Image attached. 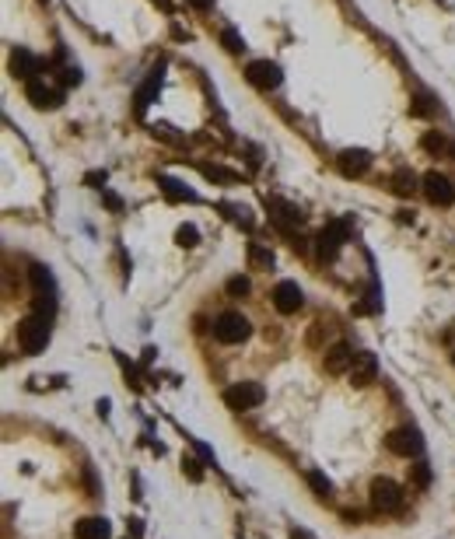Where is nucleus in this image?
<instances>
[{"instance_id": "obj_26", "label": "nucleus", "mask_w": 455, "mask_h": 539, "mask_svg": "<svg viewBox=\"0 0 455 539\" xmlns=\"http://www.w3.org/2000/svg\"><path fill=\"white\" fill-rule=\"evenodd\" d=\"M424 147H427V151H445L449 144H445L442 133H427V137H424Z\"/></svg>"}, {"instance_id": "obj_12", "label": "nucleus", "mask_w": 455, "mask_h": 539, "mask_svg": "<svg viewBox=\"0 0 455 539\" xmlns=\"http://www.w3.org/2000/svg\"><path fill=\"white\" fill-rule=\"evenodd\" d=\"M351 382L354 385H368V382H375V375H378V361L375 354H354V364H351Z\"/></svg>"}, {"instance_id": "obj_25", "label": "nucleus", "mask_w": 455, "mask_h": 539, "mask_svg": "<svg viewBox=\"0 0 455 539\" xmlns=\"http://www.w3.org/2000/svg\"><path fill=\"white\" fill-rule=\"evenodd\" d=\"M413 483H417V487H427V483H431V469H427V462H417V466H413Z\"/></svg>"}, {"instance_id": "obj_28", "label": "nucleus", "mask_w": 455, "mask_h": 539, "mask_svg": "<svg viewBox=\"0 0 455 539\" xmlns=\"http://www.w3.org/2000/svg\"><path fill=\"white\" fill-rule=\"evenodd\" d=\"M105 203H109L112 210H119V207H123V203H119V196H112V193H105Z\"/></svg>"}, {"instance_id": "obj_15", "label": "nucleus", "mask_w": 455, "mask_h": 539, "mask_svg": "<svg viewBox=\"0 0 455 539\" xmlns=\"http://www.w3.org/2000/svg\"><path fill=\"white\" fill-rule=\"evenodd\" d=\"M11 71H14V78L32 81L35 71H39V63H35V56H32L28 49H14V56H11Z\"/></svg>"}, {"instance_id": "obj_5", "label": "nucleus", "mask_w": 455, "mask_h": 539, "mask_svg": "<svg viewBox=\"0 0 455 539\" xmlns=\"http://www.w3.org/2000/svg\"><path fill=\"white\" fill-rule=\"evenodd\" d=\"M273 308L280 312V315H294L301 305H305V291L294 284V280H280L277 287H273Z\"/></svg>"}, {"instance_id": "obj_20", "label": "nucleus", "mask_w": 455, "mask_h": 539, "mask_svg": "<svg viewBox=\"0 0 455 539\" xmlns=\"http://www.w3.org/2000/svg\"><path fill=\"white\" fill-rule=\"evenodd\" d=\"M249 263H253L256 270H270V267H273V253L253 242V246H249Z\"/></svg>"}, {"instance_id": "obj_19", "label": "nucleus", "mask_w": 455, "mask_h": 539, "mask_svg": "<svg viewBox=\"0 0 455 539\" xmlns=\"http://www.w3.org/2000/svg\"><path fill=\"white\" fill-rule=\"evenodd\" d=\"M158 182H162V189H165V196H169V200H196V193H193V189H186L182 182L165 179V176H162Z\"/></svg>"}, {"instance_id": "obj_29", "label": "nucleus", "mask_w": 455, "mask_h": 539, "mask_svg": "<svg viewBox=\"0 0 455 539\" xmlns=\"http://www.w3.org/2000/svg\"><path fill=\"white\" fill-rule=\"evenodd\" d=\"M449 151H452V158H455V140H452V144H449Z\"/></svg>"}, {"instance_id": "obj_10", "label": "nucleus", "mask_w": 455, "mask_h": 539, "mask_svg": "<svg viewBox=\"0 0 455 539\" xmlns=\"http://www.w3.org/2000/svg\"><path fill=\"white\" fill-rule=\"evenodd\" d=\"M385 449L392 452V455L410 459V455H417V452H420V435H417V431H410V428H399V431H392V435L385 438Z\"/></svg>"}, {"instance_id": "obj_21", "label": "nucleus", "mask_w": 455, "mask_h": 539, "mask_svg": "<svg viewBox=\"0 0 455 539\" xmlns=\"http://www.w3.org/2000/svg\"><path fill=\"white\" fill-rule=\"evenodd\" d=\"M221 42H224L228 53H242V49H245V42H242V35H238L235 28H224V32H221Z\"/></svg>"}, {"instance_id": "obj_9", "label": "nucleus", "mask_w": 455, "mask_h": 539, "mask_svg": "<svg viewBox=\"0 0 455 539\" xmlns=\"http://www.w3.org/2000/svg\"><path fill=\"white\" fill-rule=\"evenodd\" d=\"M25 95H28V102H32L35 109H56V105L63 102V91L49 88V85H46V81H39V78H32V81H28Z\"/></svg>"}, {"instance_id": "obj_14", "label": "nucleus", "mask_w": 455, "mask_h": 539, "mask_svg": "<svg viewBox=\"0 0 455 539\" xmlns=\"http://www.w3.org/2000/svg\"><path fill=\"white\" fill-rule=\"evenodd\" d=\"M74 536H78V539H109V522H105V519H98V515L81 519V522L74 526Z\"/></svg>"}, {"instance_id": "obj_2", "label": "nucleus", "mask_w": 455, "mask_h": 539, "mask_svg": "<svg viewBox=\"0 0 455 539\" xmlns=\"http://www.w3.org/2000/svg\"><path fill=\"white\" fill-rule=\"evenodd\" d=\"M249 333H253V326H249V319L242 312H221L214 319V340L217 344H228V347L231 344H245Z\"/></svg>"}, {"instance_id": "obj_1", "label": "nucleus", "mask_w": 455, "mask_h": 539, "mask_svg": "<svg viewBox=\"0 0 455 539\" xmlns=\"http://www.w3.org/2000/svg\"><path fill=\"white\" fill-rule=\"evenodd\" d=\"M46 344H49V319L46 315H25L18 322V347H21V354H28V358L42 354Z\"/></svg>"}, {"instance_id": "obj_23", "label": "nucleus", "mask_w": 455, "mask_h": 539, "mask_svg": "<svg viewBox=\"0 0 455 539\" xmlns=\"http://www.w3.org/2000/svg\"><path fill=\"white\" fill-rule=\"evenodd\" d=\"M308 483L315 487V494H319V497H329V490H333V483H329V480H326L319 469H312V473H308Z\"/></svg>"}, {"instance_id": "obj_7", "label": "nucleus", "mask_w": 455, "mask_h": 539, "mask_svg": "<svg viewBox=\"0 0 455 539\" xmlns=\"http://www.w3.org/2000/svg\"><path fill=\"white\" fill-rule=\"evenodd\" d=\"M344 242H347V221L326 224L322 235H319V256H322V260H336L340 249H344Z\"/></svg>"}, {"instance_id": "obj_17", "label": "nucleus", "mask_w": 455, "mask_h": 539, "mask_svg": "<svg viewBox=\"0 0 455 539\" xmlns=\"http://www.w3.org/2000/svg\"><path fill=\"white\" fill-rule=\"evenodd\" d=\"M392 193H399V196H413V193H417V176H413L410 169H399V172L392 176Z\"/></svg>"}, {"instance_id": "obj_6", "label": "nucleus", "mask_w": 455, "mask_h": 539, "mask_svg": "<svg viewBox=\"0 0 455 539\" xmlns=\"http://www.w3.org/2000/svg\"><path fill=\"white\" fill-rule=\"evenodd\" d=\"M245 78H249L253 88H260V91H270V88H277V85L284 81L280 67L270 63V60H253V63L245 67Z\"/></svg>"}, {"instance_id": "obj_3", "label": "nucleus", "mask_w": 455, "mask_h": 539, "mask_svg": "<svg viewBox=\"0 0 455 539\" xmlns=\"http://www.w3.org/2000/svg\"><path fill=\"white\" fill-rule=\"evenodd\" d=\"M263 399H267V392H263V385H260V382H235V385H228V389H224V406H228V410H235V413L253 410V406H260Z\"/></svg>"}, {"instance_id": "obj_4", "label": "nucleus", "mask_w": 455, "mask_h": 539, "mask_svg": "<svg viewBox=\"0 0 455 539\" xmlns=\"http://www.w3.org/2000/svg\"><path fill=\"white\" fill-rule=\"evenodd\" d=\"M371 504H375L378 511H399V504H403V490H399V483L389 480V476L371 480Z\"/></svg>"}, {"instance_id": "obj_22", "label": "nucleus", "mask_w": 455, "mask_h": 539, "mask_svg": "<svg viewBox=\"0 0 455 539\" xmlns=\"http://www.w3.org/2000/svg\"><path fill=\"white\" fill-rule=\"evenodd\" d=\"M176 242H179L182 249H193V246L200 242V231H196L193 224H182L179 231H176Z\"/></svg>"}, {"instance_id": "obj_27", "label": "nucleus", "mask_w": 455, "mask_h": 539, "mask_svg": "<svg viewBox=\"0 0 455 539\" xmlns=\"http://www.w3.org/2000/svg\"><path fill=\"white\" fill-rule=\"evenodd\" d=\"M189 7H196V11H210L214 0H189Z\"/></svg>"}, {"instance_id": "obj_8", "label": "nucleus", "mask_w": 455, "mask_h": 539, "mask_svg": "<svg viewBox=\"0 0 455 539\" xmlns=\"http://www.w3.org/2000/svg\"><path fill=\"white\" fill-rule=\"evenodd\" d=\"M424 193H427V200L438 203V207H452L455 203V186L445 179V176H438V172H427V176H424Z\"/></svg>"}, {"instance_id": "obj_13", "label": "nucleus", "mask_w": 455, "mask_h": 539, "mask_svg": "<svg viewBox=\"0 0 455 539\" xmlns=\"http://www.w3.org/2000/svg\"><path fill=\"white\" fill-rule=\"evenodd\" d=\"M351 364H354V351L347 344H333L326 351V371L329 375H344V371H351Z\"/></svg>"}, {"instance_id": "obj_16", "label": "nucleus", "mask_w": 455, "mask_h": 539, "mask_svg": "<svg viewBox=\"0 0 455 539\" xmlns=\"http://www.w3.org/2000/svg\"><path fill=\"white\" fill-rule=\"evenodd\" d=\"M270 210H277L273 217H277V224H280L284 231H291V224H298V221H301V210H298V207H291V203H284V200H270Z\"/></svg>"}, {"instance_id": "obj_11", "label": "nucleus", "mask_w": 455, "mask_h": 539, "mask_svg": "<svg viewBox=\"0 0 455 539\" xmlns=\"http://www.w3.org/2000/svg\"><path fill=\"white\" fill-rule=\"evenodd\" d=\"M368 165H371V155H368V151H361V147H347V151L340 155V172H344L347 179L364 176V172H368Z\"/></svg>"}, {"instance_id": "obj_18", "label": "nucleus", "mask_w": 455, "mask_h": 539, "mask_svg": "<svg viewBox=\"0 0 455 539\" xmlns=\"http://www.w3.org/2000/svg\"><path fill=\"white\" fill-rule=\"evenodd\" d=\"M158 88H162V71H151V78H147V85H144V88L137 91V105L144 109V105H147V102H151V98L158 95Z\"/></svg>"}, {"instance_id": "obj_24", "label": "nucleus", "mask_w": 455, "mask_h": 539, "mask_svg": "<svg viewBox=\"0 0 455 539\" xmlns=\"http://www.w3.org/2000/svg\"><path fill=\"white\" fill-rule=\"evenodd\" d=\"M224 287H228V294H231V298H242V294H249V277H242V273H238V277H231Z\"/></svg>"}]
</instances>
